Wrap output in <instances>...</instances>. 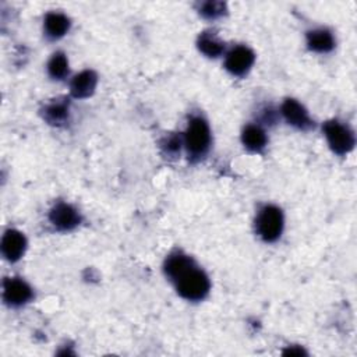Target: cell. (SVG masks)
I'll return each instance as SVG.
<instances>
[{
  "label": "cell",
  "instance_id": "1",
  "mask_svg": "<svg viewBox=\"0 0 357 357\" xmlns=\"http://www.w3.org/2000/svg\"><path fill=\"white\" fill-rule=\"evenodd\" d=\"M177 293L190 301H199L206 297L209 293V279L206 273L199 269L195 262L191 264L188 268H185L174 280Z\"/></svg>",
  "mask_w": 357,
  "mask_h": 357
},
{
  "label": "cell",
  "instance_id": "2",
  "mask_svg": "<svg viewBox=\"0 0 357 357\" xmlns=\"http://www.w3.org/2000/svg\"><path fill=\"white\" fill-rule=\"evenodd\" d=\"M184 145L191 158L204 156L211 145V131L202 117H192L184 134Z\"/></svg>",
  "mask_w": 357,
  "mask_h": 357
},
{
  "label": "cell",
  "instance_id": "3",
  "mask_svg": "<svg viewBox=\"0 0 357 357\" xmlns=\"http://www.w3.org/2000/svg\"><path fill=\"white\" fill-rule=\"evenodd\" d=\"M255 227L258 236L266 241L273 243L276 241L283 230V213L275 205L264 206L255 220Z\"/></svg>",
  "mask_w": 357,
  "mask_h": 357
},
{
  "label": "cell",
  "instance_id": "4",
  "mask_svg": "<svg viewBox=\"0 0 357 357\" xmlns=\"http://www.w3.org/2000/svg\"><path fill=\"white\" fill-rule=\"evenodd\" d=\"M331 149L337 155H344L354 148V134L349 126L337 120H329L322 127Z\"/></svg>",
  "mask_w": 357,
  "mask_h": 357
},
{
  "label": "cell",
  "instance_id": "5",
  "mask_svg": "<svg viewBox=\"0 0 357 357\" xmlns=\"http://www.w3.org/2000/svg\"><path fill=\"white\" fill-rule=\"evenodd\" d=\"M255 60L254 52L243 45L234 46L227 54L225 60V67L226 70L237 77H241L250 71Z\"/></svg>",
  "mask_w": 357,
  "mask_h": 357
},
{
  "label": "cell",
  "instance_id": "6",
  "mask_svg": "<svg viewBox=\"0 0 357 357\" xmlns=\"http://www.w3.org/2000/svg\"><path fill=\"white\" fill-rule=\"evenodd\" d=\"M31 286L20 278H7L3 282V298L8 305L20 307L32 298Z\"/></svg>",
  "mask_w": 357,
  "mask_h": 357
},
{
  "label": "cell",
  "instance_id": "7",
  "mask_svg": "<svg viewBox=\"0 0 357 357\" xmlns=\"http://www.w3.org/2000/svg\"><path fill=\"white\" fill-rule=\"evenodd\" d=\"M49 219L56 229L64 230V231L73 230L81 222V216L78 211L66 202L56 204L49 213Z\"/></svg>",
  "mask_w": 357,
  "mask_h": 357
},
{
  "label": "cell",
  "instance_id": "8",
  "mask_svg": "<svg viewBox=\"0 0 357 357\" xmlns=\"http://www.w3.org/2000/svg\"><path fill=\"white\" fill-rule=\"evenodd\" d=\"M0 247H1L3 257L10 262H15L25 252L26 238L21 231H18L15 229H8L3 234Z\"/></svg>",
  "mask_w": 357,
  "mask_h": 357
},
{
  "label": "cell",
  "instance_id": "9",
  "mask_svg": "<svg viewBox=\"0 0 357 357\" xmlns=\"http://www.w3.org/2000/svg\"><path fill=\"white\" fill-rule=\"evenodd\" d=\"M282 114L284 120L296 128L308 130L314 126V121L308 116L305 107L296 99H286L282 105Z\"/></svg>",
  "mask_w": 357,
  "mask_h": 357
},
{
  "label": "cell",
  "instance_id": "10",
  "mask_svg": "<svg viewBox=\"0 0 357 357\" xmlns=\"http://www.w3.org/2000/svg\"><path fill=\"white\" fill-rule=\"evenodd\" d=\"M98 84V75L92 70H84L77 74L70 84V92L74 98L82 99L93 93Z\"/></svg>",
  "mask_w": 357,
  "mask_h": 357
},
{
  "label": "cell",
  "instance_id": "11",
  "mask_svg": "<svg viewBox=\"0 0 357 357\" xmlns=\"http://www.w3.org/2000/svg\"><path fill=\"white\" fill-rule=\"evenodd\" d=\"M307 45L317 53H328L335 47V39L331 31L318 28L307 32Z\"/></svg>",
  "mask_w": 357,
  "mask_h": 357
},
{
  "label": "cell",
  "instance_id": "12",
  "mask_svg": "<svg viewBox=\"0 0 357 357\" xmlns=\"http://www.w3.org/2000/svg\"><path fill=\"white\" fill-rule=\"evenodd\" d=\"M45 33L50 39H59L70 29V18L63 13H49L45 17Z\"/></svg>",
  "mask_w": 357,
  "mask_h": 357
},
{
  "label": "cell",
  "instance_id": "13",
  "mask_svg": "<svg viewBox=\"0 0 357 357\" xmlns=\"http://www.w3.org/2000/svg\"><path fill=\"white\" fill-rule=\"evenodd\" d=\"M198 49L208 57H218L225 50V43L213 31H204L197 40Z\"/></svg>",
  "mask_w": 357,
  "mask_h": 357
},
{
  "label": "cell",
  "instance_id": "14",
  "mask_svg": "<svg viewBox=\"0 0 357 357\" xmlns=\"http://www.w3.org/2000/svg\"><path fill=\"white\" fill-rule=\"evenodd\" d=\"M241 141L247 149L258 152L266 145V134L259 126L250 124L243 130Z\"/></svg>",
  "mask_w": 357,
  "mask_h": 357
},
{
  "label": "cell",
  "instance_id": "15",
  "mask_svg": "<svg viewBox=\"0 0 357 357\" xmlns=\"http://www.w3.org/2000/svg\"><path fill=\"white\" fill-rule=\"evenodd\" d=\"M68 103L64 100H54L45 106L43 119L52 126H61L68 120Z\"/></svg>",
  "mask_w": 357,
  "mask_h": 357
},
{
  "label": "cell",
  "instance_id": "16",
  "mask_svg": "<svg viewBox=\"0 0 357 357\" xmlns=\"http://www.w3.org/2000/svg\"><path fill=\"white\" fill-rule=\"evenodd\" d=\"M47 73L53 79H63L68 74V60L64 53L57 52L47 63Z\"/></svg>",
  "mask_w": 357,
  "mask_h": 357
},
{
  "label": "cell",
  "instance_id": "17",
  "mask_svg": "<svg viewBox=\"0 0 357 357\" xmlns=\"http://www.w3.org/2000/svg\"><path fill=\"white\" fill-rule=\"evenodd\" d=\"M198 11L202 17H205L208 20H213V18H218L225 14L226 4L222 1H204L199 4Z\"/></svg>",
  "mask_w": 357,
  "mask_h": 357
},
{
  "label": "cell",
  "instance_id": "18",
  "mask_svg": "<svg viewBox=\"0 0 357 357\" xmlns=\"http://www.w3.org/2000/svg\"><path fill=\"white\" fill-rule=\"evenodd\" d=\"M180 146H181V139H180V137H177L174 134H169L162 141V149H163L165 155L174 156V155L180 153Z\"/></svg>",
  "mask_w": 357,
  "mask_h": 357
}]
</instances>
